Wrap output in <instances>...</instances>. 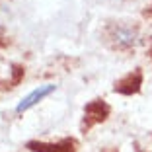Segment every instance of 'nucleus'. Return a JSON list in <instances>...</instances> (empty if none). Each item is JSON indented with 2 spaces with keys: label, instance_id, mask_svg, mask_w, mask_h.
<instances>
[{
  "label": "nucleus",
  "instance_id": "nucleus-1",
  "mask_svg": "<svg viewBox=\"0 0 152 152\" xmlns=\"http://www.w3.org/2000/svg\"><path fill=\"white\" fill-rule=\"evenodd\" d=\"M107 117H109V105L103 99H94V102H90L84 107V123H82V129L84 131L92 129L98 123H103Z\"/></svg>",
  "mask_w": 152,
  "mask_h": 152
},
{
  "label": "nucleus",
  "instance_id": "nucleus-2",
  "mask_svg": "<svg viewBox=\"0 0 152 152\" xmlns=\"http://www.w3.org/2000/svg\"><path fill=\"white\" fill-rule=\"evenodd\" d=\"M55 90H57V84H53V82H47V84L37 86V88L31 90L26 98L20 99V103L16 105V113H23V111H27V109H31L33 105H37V103L41 102V99H45L47 96H51Z\"/></svg>",
  "mask_w": 152,
  "mask_h": 152
},
{
  "label": "nucleus",
  "instance_id": "nucleus-3",
  "mask_svg": "<svg viewBox=\"0 0 152 152\" xmlns=\"http://www.w3.org/2000/svg\"><path fill=\"white\" fill-rule=\"evenodd\" d=\"M27 148L33 152H76V142L72 139H63L58 142H27Z\"/></svg>",
  "mask_w": 152,
  "mask_h": 152
},
{
  "label": "nucleus",
  "instance_id": "nucleus-4",
  "mask_svg": "<svg viewBox=\"0 0 152 152\" xmlns=\"http://www.w3.org/2000/svg\"><path fill=\"white\" fill-rule=\"evenodd\" d=\"M140 84H142V74L139 70H134V72H129L127 76H123L119 82H115V92L125 96L137 94L140 90Z\"/></svg>",
  "mask_w": 152,
  "mask_h": 152
},
{
  "label": "nucleus",
  "instance_id": "nucleus-5",
  "mask_svg": "<svg viewBox=\"0 0 152 152\" xmlns=\"http://www.w3.org/2000/svg\"><path fill=\"white\" fill-rule=\"evenodd\" d=\"M113 37H115L117 45H121V47H131V45L134 43V37L137 35H134V31L129 29V27H117Z\"/></svg>",
  "mask_w": 152,
  "mask_h": 152
}]
</instances>
